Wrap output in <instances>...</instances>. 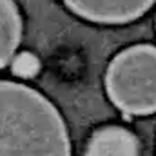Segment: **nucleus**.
Returning a JSON list of instances; mask_svg holds the SVG:
<instances>
[{
  "mask_svg": "<svg viewBox=\"0 0 156 156\" xmlns=\"http://www.w3.org/2000/svg\"><path fill=\"white\" fill-rule=\"evenodd\" d=\"M56 107L38 91L0 80V156H69Z\"/></svg>",
  "mask_w": 156,
  "mask_h": 156,
  "instance_id": "1",
  "label": "nucleus"
},
{
  "mask_svg": "<svg viewBox=\"0 0 156 156\" xmlns=\"http://www.w3.org/2000/svg\"><path fill=\"white\" fill-rule=\"evenodd\" d=\"M105 89L120 111L133 116L156 113V47L140 44L113 58Z\"/></svg>",
  "mask_w": 156,
  "mask_h": 156,
  "instance_id": "2",
  "label": "nucleus"
},
{
  "mask_svg": "<svg viewBox=\"0 0 156 156\" xmlns=\"http://www.w3.org/2000/svg\"><path fill=\"white\" fill-rule=\"evenodd\" d=\"M75 15L94 24H127L153 7L156 0H62Z\"/></svg>",
  "mask_w": 156,
  "mask_h": 156,
  "instance_id": "3",
  "label": "nucleus"
},
{
  "mask_svg": "<svg viewBox=\"0 0 156 156\" xmlns=\"http://www.w3.org/2000/svg\"><path fill=\"white\" fill-rule=\"evenodd\" d=\"M85 156H140V145L131 131L111 125L91 136Z\"/></svg>",
  "mask_w": 156,
  "mask_h": 156,
  "instance_id": "4",
  "label": "nucleus"
},
{
  "mask_svg": "<svg viewBox=\"0 0 156 156\" xmlns=\"http://www.w3.org/2000/svg\"><path fill=\"white\" fill-rule=\"evenodd\" d=\"M22 38V16L13 0H0V67L13 60Z\"/></svg>",
  "mask_w": 156,
  "mask_h": 156,
  "instance_id": "5",
  "label": "nucleus"
},
{
  "mask_svg": "<svg viewBox=\"0 0 156 156\" xmlns=\"http://www.w3.org/2000/svg\"><path fill=\"white\" fill-rule=\"evenodd\" d=\"M11 69L20 78H33L40 71V60L33 53H20V55L13 56Z\"/></svg>",
  "mask_w": 156,
  "mask_h": 156,
  "instance_id": "6",
  "label": "nucleus"
}]
</instances>
